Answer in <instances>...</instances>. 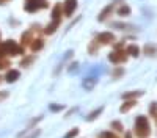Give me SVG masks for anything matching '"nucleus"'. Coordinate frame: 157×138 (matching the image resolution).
<instances>
[{
	"mask_svg": "<svg viewBox=\"0 0 157 138\" xmlns=\"http://www.w3.org/2000/svg\"><path fill=\"white\" fill-rule=\"evenodd\" d=\"M25 54V47L22 44H17L14 39H6L0 43V55L2 57H21Z\"/></svg>",
	"mask_w": 157,
	"mask_h": 138,
	"instance_id": "obj_1",
	"label": "nucleus"
},
{
	"mask_svg": "<svg viewBox=\"0 0 157 138\" xmlns=\"http://www.w3.org/2000/svg\"><path fill=\"white\" fill-rule=\"evenodd\" d=\"M134 133L138 136V138H148L151 135V124H149V119L146 116H137L135 118V124H134Z\"/></svg>",
	"mask_w": 157,
	"mask_h": 138,
	"instance_id": "obj_2",
	"label": "nucleus"
},
{
	"mask_svg": "<svg viewBox=\"0 0 157 138\" xmlns=\"http://www.w3.org/2000/svg\"><path fill=\"white\" fill-rule=\"evenodd\" d=\"M127 58H129V55H127L124 47H115L113 52L109 54V61L113 63V65H116V66H120V65H123V63H126Z\"/></svg>",
	"mask_w": 157,
	"mask_h": 138,
	"instance_id": "obj_3",
	"label": "nucleus"
},
{
	"mask_svg": "<svg viewBox=\"0 0 157 138\" xmlns=\"http://www.w3.org/2000/svg\"><path fill=\"white\" fill-rule=\"evenodd\" d=\"M49 0H24V11L36 13L39 9H47Z\"/></svg>",
	"mask_w": 157,
	"mask_h": 138,
	"instance_id": "obj_4",
	"label": "nucleus"
},
{
	"mask_svg": "<svg viewBox=\"0 0 157 138\" xmlns=\"http://www.w3.org/2000/svg\"><path fill=\"white\" fill-rule=\"evenodd\" d=\"M38 32H43L41 28L38 27V25H33V27L30 28V30H27V32H24L22 33V36H21V44L27 49V47H30V44L33 43V39L36 36H39V35H36L35 36V33H38Z\"/></svg>",
	"mask_w": 157,
	"mask_h": 138,
	"instance_id": "obj_5",
	"label": "nucleus"
},
{
	"mask_svg": "<svg viewBox=\"0 0 157 138\" xmlns=\"http://www.w3.org/2000/svg\"><path fill=\"white\" fill-rule=\"evenodd\" d=\"M94 39L101 44V46H110V44H113L115 43V35L112 33V32H101Z\"/></svg>",
	"mask_w": 157,
	"mask_h": 138,
	"instance_id": "obj_6",
	"label": "nucleus"
},
{
	"mask_svg": "<svg viewBox=\"0 0 157 138\" xmlns=\"http://www.w3.org/2000/svg\"><path fill=\"white\" fill-rule=\"evenodd\" d=\"M75 9H77V0H64L63 2V14L66 17H71Z\"/></svg>",
	"mask_w": 157,
	"mask_h": 138,
	"instance_id": "obj_7",
	"label": "nucleus"
},
{
	"mask_svg": "<svg viewBox=\"0 0 157 138\" xmlns=\"http://www.w3.org/2000/svg\"><path fill=\"white\" fill-rule=\"evenodd\" d=\"M19 77H21V72L17 69H11L10 68L6 71V74H5V82L6 83H14V82L19 80Z\"/></svg>",
	"mask_w": 157,
	"mask_h": 138,
	"instance_id": "obj_8",
	"label": "nucleus"
},
{
	"mask_svg": "<svg viewBox=\"0 0 157 138\" xmlns=\"http://www.w3.org/2000/svg\"><path fill=\"white\" fill-rule=\"evenodd\" d=\"M44 47V38H43V35H39V36H36L35 39H33V43L30 44V50L33 54H36V52H39Z\"/></svg>",
	"mask_w": 157,
	"mask_h": 138,
	"instance_id": "obj_9",
	"label": "nucleus"
},
{
	"mask_svg": "<svg viewBox=\"0 0 157 138\" xmlns=\"http://www.w3.org/2000/svg\"><path fill=\"white\" fill-rule=\"evenodd\" d=\"M137 99H124V102L121 104V107H120V111L121 113H127V111H130L134 107H137Z\"/></svg>",
	"mask_w": 157,
	"mask_h": 138,
	"instance_id": "obj_10",
	"label": "nucleus"
},
{
	"mask_svg": "<svg viewBox=\"0 0 157 138\" xmlns=\"http://www.w3.org/2000/svg\"><path fill=\"white\" fill-rule=\"evenodd\" d=\"M60 21H50L46 27L43 28V32H44V35H54L57 30H58V27H60Z\"/></svg>",
	"mask_w": 157,
	"mask_h": 138,
	"instance_id": "obj_11",
	"label": "nucleus"
},
{
	"mask_svg": "<svg viewBox=\"0 0 157 138\" xmlns=\"http://www.w3.org/2000/svg\"><path fill=\"white\" fill-rule=\"evenodd\" d=\"M52 21H60L61 22V17L64 16L63 14V3H57L54 6V9H52Z\"/></svg>",
	"mask_w": 157,
	"mask_h": 138,
	"instance_id": "obj_12",
	"label": "nucleus"
},
{
	"mask_svg": "<svg viewBox=\"0 0 157 138\" xmlns=\"http://www.w3.org/2000/svg\"><path fill=\"white\" fill-rule=\"evenodd\" d=\"M126 52H127L129 57L137 58V57L140 55V52H141V49H140L137 44H127V46H126Z\"/></svg>",
	"mask_w": 157,
	"mask_h": 138,
	"instance_id": "obj_13",
	"label": "nucleus"
},
{
	"mask_svg": "<svg viewBox=\"0 0 157 138\" xmlns=\"http://www.w3.org/2000/svg\"><path fill=\"white\" fill-rule=\"evenodd\" d=\"M113 9H115V6L113 5H109V6H105L102 11H101V14L98 16V19L102 22V21H105V19H109L110 16H112V13H113Z\"/></svg>",
	"mask_w": 157,
	"mask_h": 138,
	"instance_id": "obj_14",
	"label": "nucleus"
},
{
	"mask_svg": "<svg viewBox=\"0 0 157 138\" xmlns=\"http://www.w3.org/2000/svg\"><path fill=\"white\" fill-rule=\"evenodd\" d=\"M141 52L145 54L146 57H157V46H154V44H146L145 47H143Z\"/></svg>",
	"mask_w": 157,
	"mask_h": 138,
	"instance_id": "obj_15",
	"label": "nucleus"
},
{
	"mask_svg": "<svg viewBox=\"0 0 157 138\" xmlns=\"http://www.w3.org/2000/svg\"><path fill=\"white\" fill-rule=\"evenodd\" d=\"M143 94H145V91L143 90H135V91H127V93H123V99H138L141 97Z\"/></svg>",
	"mask_w": 157,
	"mask_h": 138,
	"instance_id": "obj_16",
	"label": "nucleus"
},
{
	"mask_svg": "<svg viewBox=\"0 0 157 138\" xmlns=\"http://www.w3.org/2000/svg\"><path fill=\"white\" fill-rule=\"evenodd\" d=\"M10 68H11V61H10V58L0 55V71H8Z\"/></svg>",
	"mask_w": 157,
	"mask_h": 138,
	"instance_id": "obj_17",
	"label": "nucleus"
},
{
	"mask_svg": "<svg viewBox=\"0 0 157 138\" xmlns=\"http://www.w3.org/2000/svg\"><path fill=\"white\" fill-rule=\"evenodd\" d=\"M99 47H101V44H99L96 39H93V41L90 43V46H88V54H91V55H96Z\"/></svg>",
	"mask_w": 157,
	"mask_h": 138,
	"instance_id": "obj_18",
	"label": "nucleus"
},
{
	"mask_svg": "<svg viewBox=\"0 0 157 138\" xmlns=\"http://www.w3.org/2000/svg\"><path fill=\"white\" fill-rule=\"evenodd\" d=\"M33 61H35V55H30V57L27 55V57H24V58H22V61H21V66H22V68H29Z\"/></svg>",
	"mask_w": 157,
	"mask_h": 138,
	"instance_id": "obj_19",
	"label": "nucleus"
},
{
	"mask_svg": "<svg viewBox=\"0 0 157 138\" xmlns=\"http://www.w3.org/2000/svg\"><path fill=\"white\" fill-rule=\"evenodd\" d=\"M116 13H118L120 16H129V14H130V6H129V5H121L120 8L116 9Z\"/></svg>",
	"mask_w": 157,
	"mask_h": 138,
	"instance_id": "obj_20",
	"label": "nucleus"
},
{
	"mask_svg": "<svg viewBox=\"0 0 157 138\" xmlns=\"http://www.w3.org/2000/svg\"><path fill=\"white\" fill-rule=\"evenodd\" d=\"M110 127H112L115 132H124V125H123L121 121H112Z\"/></svg>",
	"mask_w": 157,
	"mask_h": 138,
	"instance_id": "obj_21",
	"label": "nucleus"
},
{
	"mask_svg": "<svg viewBox=\"0 0 157 138\" xmlns=\"http://www.w3.org/2000/svg\"><path fill=\"white\" fill-rule=\"evenodd\" d=\"M102 111H104V107H99L98 110H94V111H91L90 115L86 116V121H93V119H96V118H98V116L101 115Z\"/></svg>",
	"mask_w": 157,
	"mask_h": 138,
	"instance_id": "obj_22",
	"label": "nucleus"
},
{
	"mask_svg": "<svg viewBox=\"0 0 157 138\" xmlns=\"http://www.w3.org/2000/svg\"><path fill=\"white\" fill-rule=\"evenodd\" d=\"M99 138H120V135L115 132H110V130H105V132L99 133Z\"/></svg>",
	"mask_w": 157,
	"mask_h": 138,
	"instance_id": "obj_23",
	"label": "nucleus"
},
{
	"mask_svg": "<svg viewBox=\"0 0 157 138\" xmlns=\"http://www.w3.org/2000/svg\"><path fill=\"white\" fill-rule=\"evenodd\" d=\"M149 115L154 118V121H155V124H157V102H152V104L149 105Z\"/></svg>",
	"mask_w": 157,
	"mask_h": 138,
	"instance_id": "obj_24",
	"label": "nucleus"
},
{
	"mask_svg": "<svg viewBox=\"0 0 157 138\" xmlns=\"http://www.w3.org/2000/svg\"><path fill=\"white\" fill-rule=\"evenodd\" d=\"M112 75H113L115 79H118V77H121V75H124V68H120V66L115 68L113 72H112Z\"/></svg>",
	"mask_w": 157,
	"mask_h": 138,
	"instance_id": "obj_25",
	"label": "nucleus"
},
{
	"mask_svg": "<svg viewBox=\"0 0 157 138\" xmlns=\"http://www.w3.org/2000/svg\"><path fill=\"white\" fill-rule=\"evenodd\" d=\"M78 135V127H74V129H71L66 135H64L63 138H74V136H77Z\"/></svg>",
	"mask_w": 157,
	"mask_h": 138,
	"instance_id": "obj_26",
	"label": "nucleus"
},
{
	"mask_svg": "<svg viewBox=\"0 0 157 138\" xmlns=\"http://www.w3.org/2000/svg\"><path fill=\"white\" fill-rule=\"evenodd\" d=\"M52 111H58V110H61L63 108V105H55V104H50V107H49Z\"/></svg>",
	"mask_w": 157,
	"mask_h": 138,
	"instance_id": "obj_27",
	"label": "nucleus"
},
{
	"mask_svg": "<svg viewBox=\"0 0 157 138\" xmlns=\"http://www.w3.org/2000/svg\"><path fill=\"white\" fill-rule=\"evenodd\" d=\"M94 83H96V79H94V80H91V82L88 80V82H85V86L90 90V88H93V86H94Z\"/></svg>",
	"mask_w": 157,
	"mask_h": 138,
	"instance_id": "obj_28",
	"label": "nucleus"
},
{
	"mask_svg": "<svg viewBox=\"0 0 157 138\" xmlns=\"http://www.w3.org/2000/svg\"><path fill=\"white\" fill-rule=\"evenodd\" d=\"M8 97V91H0V100H3Z\"/></svg>",
	"mask_w": 157,
	"mask_h": 138,
	"instance_id": "obj_29",
	"label": "nucleus"
},
{
	"mask_svg": "<svg viewBox=\"0 0 157 138\" xmlns=\"http://www.w3.org/2000/svg\"><path fill=\"white\" fill-rule=\"evenodd\" d=\"M39 133H41V130L38 129V130H36V132H35V133H33V135H32L30 138H38V135H39Z\"/></svg>",
	"mask_w": 157,
	"mask_h": 138,
	"instance_id": "obj_30",
	"label": "nucleus"
},
{
	"mask_svg": "<svg viewBox=\"0 0 157 138\" xmlns=\"http://www.w3.org/2000/svg\"><path fill=\"white\" fill-rule=\"evenodd\" d=\"M124 138H134V136H132V132H126Z\"/></svg>",
	"mask_w": 157,
	"mask_h": 138,
	"instance_id": "obj_31",
	"label": "nucleus"
},
{
	"mask_svg": "<svg viewBox=\"0 0 157 138\" xmlns=\"http://www.w3.org/2000/svg\"><path fill=\"white\" fill-rule=\"evenodd\" d=\"M11 0H0V5H6V3H10Z\"/></svg>",
	"mask_w": 157,
	"mask_h": 138,
	"instance_id": "obj_32",
	"label": "nucleus"
},
{
	"mask_svg": "<svg viewBox=\"0 0 157 138\" xmlns=\"http://www.w3.org/2000/svg\"><path fill=\"white\" fill-rule=\"evenodd\" d=\"M3 80H5V75H0V83H2Z\"/></svg>",
	"mask_w": 157,
	"mask_h": 138,
	"instance_id": "obj_33",
	"label": "nucleus"
},
{
	"mask_svg": "<svg viewBox=\"0 0 157 138\" xmlns=\"http://www.w3.org/2000/svg\"><path fill=\"white\" fill-rule=\"evenodd\" d=\"M0 43H2V35H0Z\"/></svg>",
	"mask_w": 157,
	"mask_h": 138,
	"instance_id": "obj_34",
	"label": "nucleus"
}]
</instances>
